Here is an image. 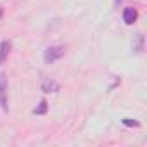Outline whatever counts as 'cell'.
<instances>
[{"label":"cell","instance_id":"obj_1","mask_svg":"<svg viewBox=\"0 0 147 147\" xmlns=\"http://www.w3.org/2000/svg\"><path fill=\"white\" fill-rule=\"evenodd\" d=\"M64 54H66V47H64V45H52V47L45 49V52H43V61H45L47 64H52V62H55L57 59H61Z\"/></svg>","mask_w":147,"mask_h":147},{"label":"cell","instance_id":"obj_2","mask_svg":"<svg viewBox=\"0 0 147 147\" xmlns=\"http://www.w3.org/2000/svg\"><path fill=\"white\" fill-rule=\"evenodd\" d=\"M0 107L4 111L9 109V100H7V78L4 73H0Z\"/></svg>","mask_w":147,"mask_h":147},{"label":"cell","instance_id":"obj_3","mask_svg":"<svg viewBox=\"0 0 147 147\" xmlns=\"http://www.w3.org/2000/svg\"><path fill=\"white\" fill-rule=\"evenodd\" d=\"M137 19H138V12H137V9H133V7H126L125 11H123V23L125 24H133V23H137Z\"/></svg>","mask_w":147,"mask_h":147},{"label":"cell","instance_id":"obj_4","mask_svg":"<svg viewBox=\"0 0 147 147\" xmlns=\"http://www.w3.org/2000/svg\"><path fill=\"white\" fill-rule=\"evenodd\" d=\"M42 92H45V94H55V92H59V83L54 82V80H50V78H45L42 82Z\"/></svg>","mask_w":147,"mask_h":147},{"label":"cell","instance_id":"obj_5","mask_svg":"<svg viewBox=\"0 0 147 147\" xmlns=\"http://www.w3.org/2000/svg\"><path fill=\"white\" fill-rule=\"evenodd\" d=\"M11 49H12V43H11L9 40L0 42V64L5 62V59H7L9 54H11Z\"/></svg>","mask_w":147,"mask_h":147},{"label":"cell","instance_id":"obj_6","mask_svg":"<svg viewBox=\"0 0 147 147\" xmlns=\"http://www.w3.org/2000/svg\"><path fill=\"white\" fill-rule=\"evenodd\" d=\"M133 50L137 52V54H140L142 50H144V36L138 33V35H135V43H133Z\"/></svg>","mask_w":147,"mask_h":147},{"label":"cell","instance_id":"obj_7","mask_svg":"<svg viewBox=\"0 0 147 147\" xmlns=\"http://www.w3.org/2000/svg\"><path fill=\"white\" fill-rule=\"evenodd\" d=\"M47 109H49L47 100H40L38 107H35V109H33V114H45V113H47Z\"/></svg>","mask_w":147,"mask_h":147},{"label":"cell","instance_id":"obj_8","mask_svg":"<svg viewBox=\"0 0 147 147\" xmlns=\"http://www.w3.org/2000/svg\"><path fill=\"white\" fill-rule=\"evenodd\" d=\"M121 121H123V125H125V126H135V128H138V126H140V123H138V121H135V119H131V118H123Z\"/></svg>","mask_w":147,"mask_h":147},{"label":"cell","instance_id":"obj_9","mask_svg":"<svg viewBox=\"0 0 147 147\" xmlns=\"http://www.w3.org/2000/svg\"><path fill=\"white\" fill-rule=\"evenodd\" d=\"M2 16H4V7H0V19H2Z\"/></svg>","mask_w":147,"mask_h":147},{"label":"cell","instance_id":"obj_10","mask_svg":"<svg viewBox=\"0 0 147 147\" xmlns=\"http://www.w3.org/2000/svg\"><path fill=\"white\" fill-rule=\"evenodd\" d=\"M119 2H121V0H114V4H119Z\"/></svg>","mask_w":147,"mask_h":147}]
</instances>
